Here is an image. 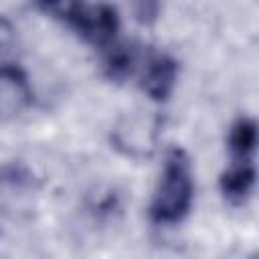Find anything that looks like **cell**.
I'll return each mask as SVG.
<instances>
[{"instance_id":"obj_1","label":"cell","mask_w":259,"mask_h":259,"mask_svg":"<svg viewBox=\"0 0 259 259\" xmlns=\"http://www.w3.org/2000/svg\"><path fill=\"white\" fill-rule=\"evenodd\" d=\"M194 198V178L188 154L172 146L162 164L148 214L154 225H178L190 212Z\"/></svg>"},{"instance_id":"obj_2","label":"cell","mask_w":259,"mask_h":259,"mask_svg":"<svg viewBox=\"0 0 259 259\" xmlns=\"http://www.w3.org/2000/svg\"><path fill=\"white\" fill-rule=\"evenodd\" d=\"M40 10L63 20L83 40L101 53L111 49L119 32V14L111 4L103 2H40Z\"/></svg>"},{"instance_id":"obj_3","label":"cell","mask_w":259,"mask_h":259,"mask_svg":"<svg viewBox=\"0 0 259 259\" xmlns=\"http://www.w3.org/2000/svg\"><path fill=\"white\" fill-rule=\"evenodd\" d=\"M178 81V63L164 51H148L142 57L140 67V89L152 101H168Z\"/></svg>"},{"instance_id":"obj_4","label":"cell","mask_w":259,"mask_h":259,"mask_svg":"<svg viewBox=\"0 0 259 259\" xmlns=\"http://www.w3.org/2000/svg\"><path fill=\"white\" fill-rule=\"evenodd\" d=\"M156 132H158V119H146L140 115L125 117L113 130L111 142L125 156L142 158L154 150Z\"/></svg>"},{"instance_id":"obj_5","label":"cell","mask_w":259,"mask_h":259,"mask_svg":"<svg viewBox=\"0 0 259 259\" xmlns=\"http://www.w3.org/2000/svg\"><path fill=\"white\" fill-rule=\"evenodd\" d=\"M255 182H257V168L253 160H247V162L231 160L229 168L219 178V188L223 198L229 204L239 206L249 198Z\"/></svg>"},{"instance_id":"obj_6","label":"cell","mask_w":259,"mask_h":259,"mask_svg":"<svg viewBox=\"0 0 259 259\" xmlns=\"http://www.w3.org/2000/svg\"><path fill=\"white\" fill-rule=\"evenodd\" d=\"M32 103V89L22 67L10 59H2V109L16 113Z\"/></svg>"},{"instance_id":"obj_7","label":"cell","mask_w":259,"mask_h":259,"mask_svg":"<svg viewBox=\"0 0 259 259\" xmlns=\"http://www.w3.org/2000/svg\"><path fill=\"white\" fill-rule=\"evenodd\" d=\"M227 148L231 160H239V162L253 160L255 152L259 150V121L247 115L237 117L229 127Z\"/></svg>"},{"instance_id":"obj_8","label":"cell","mask_w":259,"mask_h":259,"mask_svg":"<svg viewBox=\"0 0 259 259\" xmlns=\"http://www.w3.org/2000/svg\"><path fill=\"white\" fill-rule=\"evenodd\" d=\"M103 59V73L107 75V79L111 81H123L134 73L136 63L140 61L138 51L134 49V45L127 42H115L111 49L101 53Z\"/></svg>"},{"instance_id":"obj_9","label":"cell","mask_w":259,"mask_h":259,"mask_svg":"<svg viewBox=\"0 0 259 259\" xmlns=\"http://www.w3.org/2000/svg\"><path fill=\"white\" fill-rule=\"evenodd\" d=\"M136 10V16L140 22H152L156 16H158V10H160V4L156 2H140L134 6Z\"/></svg>"},{"instance_id":"obj_10","label":"cell","mask_w":259,"mask_h":259,"mask_svg":"<svg viewBox=\"0 0 259 259\" xmlns=\"http://www.w3.org/2000/svg\"><path fill=\"white\" fill-rule=\"evenodd\" d=\"M253 259H259V253H257V255H255V257H253Z\"/></svg>"}]
</instances>
